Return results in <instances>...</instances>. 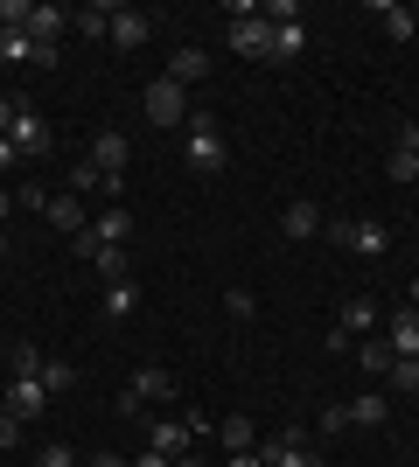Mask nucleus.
Returning <instances> with one entry per match:
<instances>
[{
  "label": "nucleus",
  "instance_id": "f257e3e1",
  "mask_svg": "<svg viewBox=\"0 0 419 467\" xmlns=\"http://www.w3.org/2000/svg\"><path fill=\"white\" fill-rule=\"evenodd\" d=\"M182 154H189L196 175H217L224 161H231V147H224V133H217V119H210V112H189V140H182Z\"/></svg>",
  "mask_w": 419,
  "mask_h": 467
},
{
  "label": "nucleus",
  "instance_id": "f03ea898",
  "mask_svg": "<svg viewBox=\"0 0 419 467\" xmlns=\"http://www.w3.org/2000/svg\"><path fill=\"white\" fill-rule=\"evenodd\" d=\"M329 244H342V252H357V258H384L392 252V231L371 223V216H357V223H329Z\"/></svg>",
  "mask_w": 419,
  "mask_h": 467
},
{
  "label": "nucleus",
  "instance_id": "7ed1b4c3",
  "mask_svg": "<svg viewBox=\"0 0 419 467\" xmlns=\"http://www.w3.org/2000/svg\"><path fill=\"white\" fill-rule=\"evenodd\" d=\"M147 119L154 126H189V91L175 78H154L147 84Z\"/></svg>",
  "mask_w": 419,
  "mask_h": 467
},
{
  "label": "nucleus",
  "instance_id": "20e7f679",
  "mask_svg": "<svg viewBox=\"0 0 419 467\" xmlns=\"http://www.w3.org/2000/svg\"><path fill=\"white\" fill-rule=\"evenodd\" d=\"M7 140H15V154H21V161H42V154H49V126H42V119L28 112L21 98H15V126H7Z\"/></svg>",
  "mask_w": 419,
  "mask_h": 467
},
{
  "label": "nucleus",
  "instance_id": "39448f33",
  "mask_svg": "<svg viewBox=\"0 0 419 467\" xmlns=\"http://www.w3.org/2000/svg\"><path fill=\"white\" fill-rule=\"evenodd\" d=\"M126 161H133V147H126V133H112V126H105V133L91 140V168H99L105 182H126Z\"/></svg>",
  "mask_w": 419,
  "mask_h": 467
},
{
  "label": "nucleus",
  "instance_id": "423d86ee",
  "mask_svg": "<svg viewBox=\"0 0 419 467\" xmlns=\"http://www.w3.org/2000/svg\"><path fill=\"white\" fill-rule=\"evenodd\" d=\"M231 49H238V57H273V21L266 15H238L231 21Z\"/></svg>",
  "mask_w": 419,
  "mask_h": 467
},
{
  "label": "nucleus",
  "instance_id": "0eeeda50",
  "mask_svg": "<svg viewBox=\"0 0 419 467\" xmlns=\"http://www.w3.org/2000/svg\"><path fill=\"white\" fill-rule=\"evenodd\" d=\"M63 28H70V7H57V0H36V7H28V36H36V49H57Z\"/></svg>",
  "mask_w": 419,
  "mask_h": 467
},
{
  "label": "nucleus",
  "instance_id": "6e6552de",
  "mask_svg": "<svg viewBox=\"0 0 419 467\" xmlns=\"http://www.w3.org/2000/svg\"><path fill=\"white\" fill-rule=\"evenodd\" d=\"M147 447L168 453V461H182V453L196 447V440H189V426H182V419H147Z\"/></svg>",
  "mask_w": 419,
  "mask_h": 467
},
{
  "label": "nucleus",
  "instance_id": "1a4fd4ad",
  "mask_svg": "<svg viewBox=\"0 0 419 467\" xmlns=\"http://www.w3.org/2000/svg\"><path fill=\"white\" fill-rule=\"evenodd\" d=\"M168 78H175L182 91H189V84H203V78H210V49H196V42H182L175 57H168Z\"/></svg>",
  "mask_w": 419,
  "mask_h": 467
},
{
  "label": "nucleus",
  "instance_id": "9d476101",
  "mask_svg": "<svg viewBox=\"0 0 419 467\" xmlns=\"http://www.w3.org/2000/svg\"><path fill=\"white\" fill-rule=\"evenodd\" d=\"M147 36H154V15H140V7H120V15H112V49H140Z\"/></svg>",
  "mask_w": 419,
  "mask_h": 467
},
{
  "label": "nucleus",
  "instance_id": "9b49d317",
  "mask_svg": "<svg viewBox=\"0 0 419 467\" xmlns=\"http://www.w3.org/2000/svg\"><path fill=\"white\" fill-rule=\"evenodd\" d=\"M99 314H105V321H133V314H140V286H133V279H112V286L99 293Z\"/></svg>",
  "mask_w": 419,
  "mask_h": 467
},
{
  "label": "nucleus",
  "instance_id": "f8f14e48",
  "mask_svg": "<svg viewBox=\"0 0 419 467\" xmlns=\"http://www.w3.org/2000/svg\"><path fill=\"white\" fill-rule=\"evenodd\" d=\"M384 342H392L399 356H419V307H413V300H405V307L384 321Z\"/></svg>",
  "mask_w": 419,
  "mask_h": 467
},
{
  "label": "nucleus",
  "instance_id": "ddd939ff",
  "mask_svg": "<svg viewBox=\"0 0 419 467\" xmlns=\"http://www.w3.org/2000/svg\"><path fill=\"white\" fill-rule=\"evenodd\" d=\"M126 390H133L140 405H168V398H175V377L161 370V363H147V370H140V377H133Z\"/></svg>",
  "mask_w": 419,
  "mask_h": 467
},
{
  "label": "nucleus",
  "instance_id": "4468645a",
  "mask_svg": "<svg viewBox=\"0 0 419 467\" xmlns=\"http://www.w3.org/2000/svg\"><path fill=\"white\" fill-rule=\"evenodd\" d=\"M378 21L392 42H413L419 36V7H405V0H378Z\"/></svg>",
  "mask_w": 419,
  "mask_h": 467
},
{
  "label": "nucleus",
  "instance_id": "2eb2a0df",
  "mask_svg": "<svg viewBox=\"0 0 419 467\" xmlns=\"http://www.w3.org/2000/svg\"><path fill=\"white\" fill-rule=\"evenodd\" d=\"M112 15H120V7H112V0H91V7H78V15H70V28H78V36H112Z\"/></svg>",
  "mask_w": 419,
  "mask_h": 467
},
{
  "label": "nucleus",
  "instance_id": "dca6fc26",
  "mask_svg": "<svg viewBox=\"0 0 419 467\" xmlns=\"http://www.w3.org/2000/svg\"><path fill=\"white\" fill-rule=\"evenodd\" d=\"M42 216H49V231H70V237H78V231H84V195H70V189H63V195H57V202H49Z\"/></svg>",
  "mask_w": 419,
  "mask_h": 467
},
{
  "label": "nucleus",
  "instance_id": "f3484780",
  "mask_svg": "<svg viewBox=\"0 0 419 467\" xmlns=\"http://www.w3.org/2000/svg\"><path fill=\"white\" fill-rule=\"evenodd\" d=\"M279 231L300 244V237H315V231H321V210H315V202H287V210H279Z\"/></svg>",
  "mask_w": 419,
  "mask_h": 467
},
{
  "label": "nucleus",
  "instance_id": "a211bd4d",
  "mask_svg": "<svg viewBox=\"0 0 419 467\" xmlns=\"http://www.w3.org/2000/svg\"><path fill=\"white\" fill-rule=\"evenodd\" d=\"M42 398H49V390H42V377H15V384H7V411H21V419H36Z\"/></svg>",
  "mask_w": 419,
  "mask_h": 467
},
{
  "label": "nucleus",
  "instance_id": "6ab92c4d",
  "mask_svg": "<svg viewBox=\"0 0 419 467\" xmlns=\"http://www.w3.org/2000/svg\"><path fill=\"white\" fill-rule=\"evenodd\" d=\"M357 363H363V370H371V377H392V363H399V349L384 342V328H378V335H371V342H363V349H357Z\"/></svg>",
  "mask_w": 419,
  "mask_h": 467
},
{
  "label": "nucleus",
  "instance_id": "aec40b11",
  "mask_svg": "<svg viewBox=\"0 0 419 467\" xmlns=\"http://www.w3.org/2000/svg\"><path fill=\"white\" fill-rule=\"evenodd\" d=\"M91 237H99V244H126V237H133V210H120V202H112V210L91 223Z\"/></svg>",
  "mask_w": 419,
  "mask_h": 467
},
{
  "label": "nucleus",
  "instance_id": "412c9836",
  "mask_svg": "<svg viewBox=\"0 0 419 467\" xmlns=\"http://www.w3.org/2000/svg\"><path fill=\"white\" fill-rule=\"evenodd\" d=\"M224 447H231V453H252V447H259V426H252V419H245V411H231V419H224Z\"/></svg>",
  "mask_w": 419,
  "mask_h": 467
},
{
  "label": "nucleus",
  "instance_id": "4be33fe9",
  "mask_svg": "<svg viewBox=\"0 0 419 467\" xmlns=\"http://www.w3.org/2000/svg\"><path fill=\"white\" fill-rule=\"evenodd\" d=\"M342 328L350 335H378V300H342Z\"/></svg>",
  "mask_w": 419,
  "mask_h": 467
},
{
  "label": "nucleus",
  "instance_id": "5701e85b",
  "mask_svg": "<svg viewBox=\"0 0 419 467\" xmlns=\"http://www.w3.org/2000/svg\"><path fill=\"white\" fill-rule=\"evenodd\" d=\"M342 411H350V426H384V419H392L378 390H363V398H350V405H342Z\"/></svg>",
  "mask_w": 419,
  "mask_h": 467
},
{
  "label": "nucleus",
  "instance_id": "b1692460",
  "mask_svg": "<svg viewBox=\"0 0 419 467\" xmlns=\"http://www.w3.org/2000/svg\"><path fill=\"white\" fill-rule=\"evenodd\" d=\"M300 49H308V28H300V21H279V28H273V57H279V63H294Z\"/></svg>",
  "mask_w": 419,
  "mask_h": 467
},
{
  "label": "nucleus",
  "instance_id": "393cba45",
  "mask_svg": "<svg viewBox=\"0 0 419 467\" xmlns=\"http://www.w3.org/2000/svg\"><path fill=\"white\" fill-rule=\"evenodd\" d=\"M78 384V363H63V356H42V390L57 398V390H70Z\"/></svg>",
  "mask_w": 419,
  "mask_h": 467
},
{
  "label": "nucleus",
  "instance_id": "a878e982",
  "mask_svg": "<svg viewBox=\"0 0 419 467\" xmlns=\"http://www.w3.org/2000/svg\"><path fill=\"white\" fill-rule=\"evenodd\" d=\"M0 57L7 63H36V36H28V28H0Z\"/></svg>",
  "mask_w": 419,
  "mask_h": 467
},
{
  "label": "nucleus",
  "instance_id": "bb28decb",
  "mask_svg": "<svg viewBox=\"0 0 419 467\" xmlns=\"http://www.w3.org/2000/svg\"><path fill=\"white\" fill-rule=\"evenodd\" d=\"M91 265H99L105 286H112V279H126V244H99V258H91Z\"/></svg>",
  "mask_w": 419,
  "mask_h": 467
},
{
  "label": "nucleus",
  "instance_id": "cd10ccee",
  "mask_svg": "<svg viewBox=\"0 0 419 467\" xmlns=\"http://www.w3.org/2000/svg\"><path fill=\"white\" fill-rule=\"evenodd\" d=\"M7 370L15 377H42V349L36 342H15V349H7Z\"/></svg>",
  "mask_w": 419,
  "mask_h": 467
},
{
  "label": "nucleus",
  "instance_id": "c85d7f7f",
  "mask_svg": "<svg viewBox=\"0 0 419 467\" xmlns=\"http://www.w3.org/2000/svg\"><path fill=\"white\" fill-rule=\"evenodd\" d=\"M384 175H392V182H419V154L392 147V154H384Z\"/></svg>",
  "mask_w": 419,
  "mask_h": 467
},
{
  "label": "nucleus",
  "instance_id": "c756f323",
  "mask_svg": "<svg viewBox=\"0 0 419 467\" xmlns=\"http://www.w3.org/2000/svg\"><path fill=\"white\" fill-rule=\"evenodd\" d=\"M392 390H405V398L419 390V356H399V363H392Z\"/></svg>",
  "mask_w": 419,
  "mask_h": 467
},
{
  "label": "nucleus",
  "instance_id": "7c9ffc66",
  "mask_svg": "<svg viewBox=\"0 0 419 467\" xmlns=\"http://www.w3.org/2000/svg\"><path fill=\"white\" fill-rule=\"evenodd\" d=\"M224 314H231V321H252V314H259V300H252L245 286H231V293H224Z\"/></svg>",
  "mask_w": 419,
  "mask_h": 467
},
{
  "label": "nucleus",
  "instance_id": "2f4dec72",
  "mask_svg": "<svg viewBox=\"0 0 419 467\" xmlns=\"http://www.w3.org/2000/svg\"><path fill=\"white\" fill-rule=\"evenodd\" d=\"M315 432H321V440H336V432H350V411H342V405H329V411L315 419Z\"/></svg>",
  "mask_w": 419,
  "mask_h": 467
},
{
  "label": "nucleus",
  "instance_id": "473e14b6",
  "mask_svg": "<svg viewBox=\"0 0 419 467\" xmlns=\"http://www.w3.org/2000/svg\"><path fill=\"white\" fill-rule=\"evenodd\" d=\"M36 467H78V453L63 447V440H49V447H42V453H36Z\"/></svg>",
  "mask_w": 419,
  "mask_h": 467
},
{
  "label": "nucleus",
  "instance_id": "72a5a7b5",
  "mask_svg": "<svg viewBox=\"0 0 419 467\" xmlns=\"http://www.w3.org/2000/svg\"><path fill=\"white\" fill-rule=\"evenodd\" d=\"M28 7L36 0H0V28H28Z\"/></svg>",
  "mask_w": 419,
  "mask_h": 467
},
{
  "label": "nucleus",
  "instance_id": "f704fd0d",
  "mask_svg": "<svg viewBox=\"0 0 419 467\" xmlns=\"http://www.w3.org/2000/svg\"><path fill=\"white\" fill-rule=\"evenodd\" d=\"M329 356H357V335H350V328H329Z\"/></svg>",
  "mask_w": 419,
  "mask_h": 467
},
{
  "label": "nucleus",
  "instance_id": "c9c22d12",
  "mask_svg": "<svg viewBox=\"0 0 419 467\" xmlns=\"http://www.w3.org/2000/svg\"><path fill=\"white\" fill-rule=\"evenodd\" d=\"M21 440V411H0V447H15Z\"/></svg>",
  "mask_w": 419,
  "mask_h": 467
},
{
  "label": "nucleus",
  "instance_id": "e433bc0d",
  "mask_svg": "<svg viewBox=\"0 0 419 467\" xmlns=\"http://www.w3.org/2000/svg\"><path fill=\"white\" fill-rule=\"evenodd\" d=\"M392 147H405V154H419V119H405V126H399V140H392Z\"/></svg>",
  "mask_w": 419,
  "mask_h": 467
},
{
  "label": "nucleus",
  "instance_id": "4c0bfd02",
  "mask_svg": "<svg viewBox=\"0 0 419 467\" xmlns=\"http://www.w3.org/2000/svg\"><path fill=\"white\" fill-rule=\"evenodd\" d=\"M133 467H175V461H168V453H154V447H147V453H140Z\"/></svg>",
  "mask_w": 419,
  "mask_h": 467
},
{
  "label": "nucleus",
  "instance_id": "58836bf2",
  "mask_svg": "<svg viewBox=\"0 0 419 467\" xmlns=\"http://www.w3.org/2000/svg\"><path fill=\"white\" fill-rule=\"evenodd\" d=\"M15 161H21V154H15V140L0 133V168H15Z\"/></svg>",
  "mask_w": 419,
  "mask_h": 467
},
{
  "label": "nucleus",
  "instance_id": "ea45409f",
  "mask_svg": "<svg viewBox=\"0 0 419 467\" xmlns=\"http://www.w3.org/2000/svg\"><path fill=\"white\" fill-rule=\"evenodd\" d=\"M224 467H259V447H252V453H231Z\"/></svg>",
  "mask_w": 419,
  "mask_h": 467
},
{
  "label": "nucleus",
  "instance_id": "a19ab883",
  "mask_svg": "<svg viewBox=\"0 0 419 467\" xmlns=\"http://www.w3.org/2000/svg\"><path fill=\"white\" fill-rule=\"evenodd\" d=\"M7 126H15V98H0V133H7Z\"/></svg>",
  "mask_w": 419,
  "mask_h": 467
},
{
  "label": "nucleus",
  "instance_id": "79ce46f5",
  "mask_svg": "<svg viewBox=\"0 0 419 467\" xmlns=\"http://www.w3.org/2000/svg\"><path fill=\"white\" fill-rule=\"evenodd\" d=\"M91 467H133V461H120V453H99V461H91Z\"/></svg>",
  "mask_w": 419,
  "mask_h": 467
},
{
  "label": "nucleus",
  "instance_id": "37998d69",
  "mask_svg": "<svg viewBox=\"0 0 419 467\" xmlns=\"http://www.w3.org/2000/svg\"><path fill=\"white\" fill-rule=\"evenodd\" d=\"M175 467H210V461H203V453H196V447H189V453H182V461H175Z\"/></svg>",
  "mask_w": 419,
  "mask_h": 467
},
{
  "label": "nucleus",
  "instance_id": "c03bdc74",
  "mask_svg": "<svg viewBox=\"0 0 419 467\" xmlns=\"http://www.w3.org/2000/svg\"><path fill=\"white\" fill-rule=\"evenodd\" d=\"M7 210H15V195H7V189H0V223H7Z\"/></svg>",
  "mask_w": 419,
  "mask_h": 467
},
{
  "label": "nucleus",
  "instance_id": "a18cd8bd",
  "mask_svg": "<svg viewBox=\"0 0 419 467\" xmlns=\"http://www.w3.org/2000/svg\"><path fill=\"white\" fill-rule=\"evenodd\" d=\"M0 258H7V231H0Z\"/></svg>",
  "mask_w": 419,
  "mask_h": 467
},
{
  "label": "nucleus",
  "instance_id": "49530a36",
  "mask_svg": "<svg viewBox=\"0 0 419 467\" xmlns=\"http://www.w3.org/2000/svg\"><path fill=\"white\" fill-rule=\"evenodd\" d=\"M413 307H419V279H413Z\"/></svg>",
  "mask_w": 419,
  "mask_h": 467
}]
</instances>
